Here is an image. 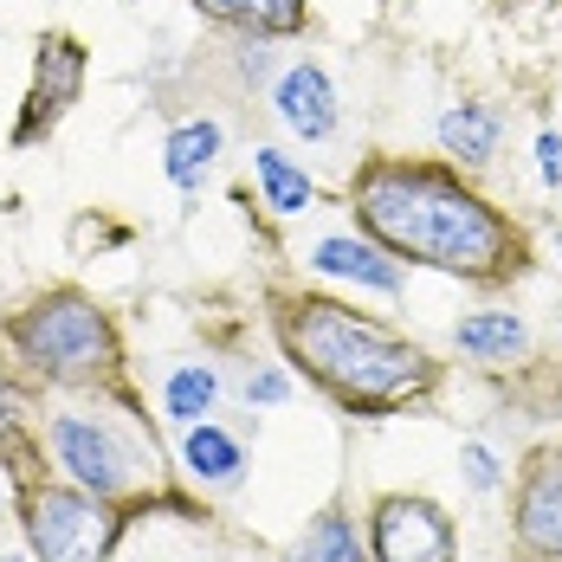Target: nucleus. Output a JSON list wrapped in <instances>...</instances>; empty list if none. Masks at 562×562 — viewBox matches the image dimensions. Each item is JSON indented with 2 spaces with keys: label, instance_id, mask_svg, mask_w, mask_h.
<instances>
[{
  "label": "nucleus",
  "instance_id": "obj_18",
  "mask_svg": "<svg viewBox=\"0 0 562 562\" xmlns=\"http://www.w3.org/2000/svg\"><path fill=\"white\" fill-rule=\"evenodd\" d=\"M214 394H221V375H214V369H201V362H188V369H175V375H169V414L194 427V420L214 407Z\"/></svg>",
  "mask_w": 562,
  "mask_h": 562
},
{
  "label": "nucleus",
  "instance_id": "obj_2",
  "mask_svg": "<svg viewBox=\"0 0 562 562\" xmlns=\"http://www.w3.org/2000/svg\"><path fill=\"white\" fill-rule=\"evenodd\" d=\"M279 337H284V356L311 382H324L342 407H356V414L401 407V401L434 389V362L414 342L389 337L382 324H369L356 311H342L337 297H297V304H284Z\"/></svg>",
  "mask_w": 562,
  "mask_h": 562
},
{
  "label": "nucleus",
  "instance_id": "obj_5",
  "mask_svg": "<svg viewBox=\"0 0 562 562\" xmlns=\"http://www.w3.org/2000/svg\"><path fill=\"white\" fill-rule=\"evenodd\" d=\"M26 537L40 562H104L111 550V510L98 492H33L26 498Z\"/></svg>",
  "mask_w": 562,
  "mask_h": 562
},
{
  "label": "nucleus",
  "instance_id": "obj_14",
  "mask_svg": "<svg viewBox=\"0 0 562 562\" xmlns=\"http://www.w3.org/2000/svg\"><path fill=\"white\" fill-rule=\"evenodd\" d=\"M252 175H259V188H266V207H279V214H304V207H311V175L297 169L291 156L252 149Z\"/></svg>",
  "mask_w": 562,
  "mask_h": 562
},
{
  "label": "nucleus",
  "instance_id": "obj_11",
  "mask_svg": "<svg viewBox=\"0 0 562 562\" xmlns=\"http://www.w3.org/2000/svg\"><path fill=\"white\" fill-rule=\"evenodd\" d=\"M440 143H447V156L459 162H492V149H498V116L485 111V104H459V111L440 116Z\"/></svg>",
  "mask_w": 562,
  "mask_h": 562
},
{
  "label": "nucleus",
  "instance_id": "obj_22",
  "mask_svg": "<svg viewBox=\"0 0 562 562\" xmlns=\"http://www.w3.org/2000/svg\"><path fill=\"white\" fill-rule=\"evenodd\" d=\"M0 562H13V557H0Z\"/></svg>",
  "mask_w": 562,
  "mask_h": 562
},
{
  "label": "nucleus",
  "instance_id": "obj_9",
  "mask_svg": "<svg viewBox=\"0 0 562 562\" xmlns=\"http://www.w3.org/2000/svg\"><path fill=\"white\" fill-rule=\"evenodd\" d=\"M78 78H85V53L71 40H46L40 46V78H33V111L20 123V143L40 136V123H53L71 98H78Z\"/></svg>",
  "mask_w": 562,
  "mask_h": 562
},
{
  "label": "nucleus",
  "instance_id": "obj_6",
  "mask_svg": "<svg viewBox=\"0 0 562 562\" xmlns=\"http://www.w3.org/2000/svg\"><path fill=\"white\" fill-rule=\"evenodd\" d=\"M375 562H452V524L427 498H382L369 517Z\"/></svg>",
  "mask_w": 562,
  "mask_h": 562
},
{
  "label": "nucleus",
  "instance_id": "obj_10",
  "mask_svg": "<svg viewBox=\"0 0 562 562\" xmlns=\"http://www.w3.org/2000/svg\"><path fill=\"white\" fill-rule=\"evenodd\" d=\"M311 266L330 272V279L369 284V291H401V266H394L389 252L362 246V239H317V246H311Z\"/></svg>",
  "mask_w": 562,
  "mask_h": 562
},
{
  "label": "nucleus",
  "instance_id": "obj_17",
  "mask_svg": "<svg viewBox=\"0 0 562 562\" xmlns=\"http://www.w3.org/2000/svg\"><path fill=\"white\" fill-rule=\"evenodd\" d=\"M452 342L465 349V356H479V362H492V356H517L524 349V324L510 317V311H485V317H465Z\"/></svg>",
  "mask_w": 562,
  "mask_h": 562
},
{
  "label": "nucleus",
  "instance_id": "obj_13",
  "mask_svg": "<svg viewBox=\"0 0 562 562\" xmlns=\"http://www.w3.org/2000/svg\"><path fill=\"white\" fill-rule=\"evenodd\" d=\"M194 7L226 20V26H246V33H291V26H304V0H194Z\"/></svg>",
  "mask_w": 562,
  "mask_h": 562
},
{
  "label": "nucleus",
  "instance_id": "obj_15",
  "mask_svg": "<svg viewBox=\"0 0 562 562\" xmlns=\"http://www.w3.org/2000/svg\"><path fill=\"white\" fill-rule=\"evenodd\" d=\"M181 452H188V472L207 479V485H233L239 465H246V459H239V440L221 434V427H201V420H194V434H188V447Z\"/></svg>",
  "mask_w": 562,
  "mask_h": 562
},
{
  "label": "nucleus",
  "instance_id": "obj_20",
  "mask_svg": "<svg viewBox=\"0 0 562 562\" xmlns=\"http://www.w3.org/2000/svg\"><path fill=\"white\" fill-rule=\"evenodd\" d=\"M465 479H472L479 492H492V485H498V459L485 447H465Z\"/></svg>",
  "mask_w": 562,
  "mask_h": 562
},
{
  "label": "nucleus",
  "instance_id": "obj_16",
  "mask_svg": "<svg viewBox=\"0 0 562 562\" xmlns=\"http://www.w3.org/2000/svg\"><path fill=\"white\" fill-rule=\"evenodd\" d=\"M284 562H369V557H362V537H356L349 517H317V524L291 543Z\"/></svg>",
  "mask_w": 562,
  "mask_h": 562
},
{
  "label": "nucleus",
  "instance_id": "obj_4",
  "mask_svg": "<svg viewBox=\"0 0 562 562\" xmlns=\"http://www.w3.org/2000/svg\"><path fill=\"white\" fill-rule=\"evenodd\" d=\"M46 440H53L58 465H65L85 492H98V498H123V492H136V479H143V452L130 447V434L111 427V420L58 414L53 427H46Z\"/></svg>",
  "mask_w": 562,
  "mask_h": 562
},
{
  "label": "nucleus",
  "instance_id": "obj_3",
  "mask_svg": "<svg viewBox=\"0 0 562 562\" xmlns=\"http://www.w3.org/2000/svg\"><path fill=\"white\" fill-rule=\"evenodd\" d=\"M13 342L46 369L58 382H85V375H104L116 362V342H111V324L85 304V297H71V291H58V297H40L33 311H20V324H13Z\"/></svg>",
  "mask_w": 562,
  "mask_h": 562
},
{
  "label": "nucleus",
  "instance_id": "obj_7",
  "mask_svg": "<svg viewBox=\"0 0 562 562\" xmlns=\"http://www.w3.org/2000/svg\"><path fill=\"white\" fill-rule=\"evenodd\" d=\"M517 543L530 557H562V452H543L517 485Z\"/></svg>",
  "mask_w": 562,
  "mask_h": 562
},
{
  "label": "nucleus",
  "instance_id": "obj_21",
  "mask_svg": "<svg viewBox=\"0 0 562 562\" xmlns=\"http://www.w3.org/2000/svg\"><path fill=\"white\" fill-rule=\"evenodd\" d=\"M284 389H291V382H284V375H259V382H252V401H284Z\"/></svg>",
  "mask_w": 562,
  "mask_h": 562
},
{
  "label": "nucleus",
  "instance_id": "obj_12",
  "mask_svg": "<svg viewBox=\"0 0 562 562\" xmlns=\"http://www.w3.org/2000/svg\"><path fill=\"white\" fill-rule=\"evenodd\" d=\"M214 156H221V123H181L169 136V181L175 188H201V175L214 169Z\"/></svg>",
  "mask_w": 562,
  "mask_h": 562
},
{
  "label": "nucleus",
  "instance_id": "obj_8",
  "mask_svg": "<svg viewBox=\"0 0 562 562\" xmlns=\"http://www.w3.org/2000/svg\"><path fill=\"white\" fill-rule=\"evenodd\" d=\"M272 104H279L284 130H297L304 143H324L337 130V91L317 65H291L279 78V91H272Z\"/></svg>",
  "mask_w": 562,
  "mask_h": 562
},
{
  "label": "nucleus",
  "instance_id": "obj_1",
  "mask_svg": "<svg viewBox=\"0 0 562 562\" xmlns=\"http://www.w3.org/2000/svg\"><path fill=\"white\" fill-rule=\"evenodd\" d=\"M356 207L394 259H420V266L465 272V279H505L524 266V233L492 201L459 188L447 169L375 162L356 181Z\"/></svg>",
  "mask_w": 562,
  "mask_h": 562
},
{
  "label": "nucleus",
  "instance_id": "obj_19",
  "mask_svg": "<svg viewBox=\"0 0 562 562\" xmlns=\"http://www.w3.org/2000/svg\"><path fill=\"white\" fill-rule=\"evenodd\" d=\"M537 175H543L550 188H562V136H557V130H543V136H537Z\"/></svg>",
  "mask_w": 562,
  "mask_h": 562
}]
</instances>
